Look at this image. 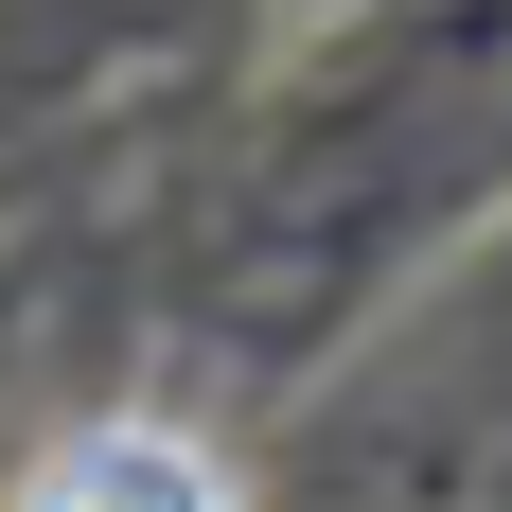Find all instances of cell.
I'll list each match as a JSON object with an SVG mask.
<instances>
[{
	"mask_svg": "<svg viewBox=\"0 0 512 512\" xmlns=\"http://www.w3.org/2000/svg\"><path fill=\"white\" fill-rule=\"evenodd\" d=\"M18 512H248V495H230V460H212L195 424L106 407V424H71V442L18 477Z\"/></svg>",
	"mask_w": 512,
	"mask_h": 512,
	"instance_id": "obj_1",
	"label": "cell"
}]
</instances>
